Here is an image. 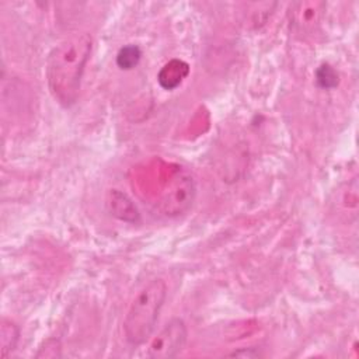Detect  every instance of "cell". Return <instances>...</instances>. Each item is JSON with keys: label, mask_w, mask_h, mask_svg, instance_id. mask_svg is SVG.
I'll return each mask as SVG.
<instances>
[{"label": "cell", "mask_w": 359, "mask_h": 359, "mask_svg": "<svg viewBox=\"0 0 359 359\" xmlns=\"http://www.w3.org/2000/svg\"><path fill=\"white\" fill-rule=\"evenodd\" d=\"M93 49V38L77 32L59 42L46 59V81L53 98L63 107L76 102L84 67Z\"/></svg>", "instance_id": "cell-1"}, {"label": "cell", "mask_w": 359, "mask_h": 359, "mask_svg": "<svg viewBox=\"0 0 359 359\" xmlns=\"http://www.w3.org/2000/svg\"><path fill=\"white\" fill-rule=\"evenodd\" d=\"M165 296L167 286L163 279H153L135 296L123 320V332L128 342L140 345L149 339Z\"/></svg>", "instance_id": "cell-2"}, {"label": "cell", "mask_w": 359, "mask_h": 359, "mask_svg": "<svg viewBox=\"0 0 359 359\" xmlns=\"http://www.w3.org/2000/svg\"><path fill=\"white\" fill-rule=\"evenodd\" d=\"M187 325L181 318H171L150 341L147 356L156 359L174 358L185 345Z\"/></svg>", "instance_id": "cell-3"}, {"label": "cell", "mask_w": 359, "mask_h": 359, "mask_svg": "<svg viewBox=\"0 0 359 359\" xmlns=\"http://www.w3.org/2000/svg\"><path fill=\"white\" fill-rule=\"evenodd\" d=\"M195 196V184L194 180L185 174L180 172L174 175L168 191H165L163 199V209L167 215H178L187 210Z\"/></svg>", "instance_id": "cell-4"}, {"label": "cell", "mask_w": 359, "mask_h": 359, "mask_svg": "<svg viewBox=\"0 0 359 359\" xmlns=\"http://www.w3.org/2000/svg\"><path fill=\"white\" fill-rule=\"evenodd\" d=\"M323 7L324 4L317 1L296 3L289 11L292 25L300 32L313 31L321 20Z\"/></svg>", "instance_id": "cell-5"}, {"label": "cell", "mask_w": 359, "mask_h": 359, "mask_svg": "<svg viewBox=\"0 0 359 359\" xmlns=\"http://www.w3.org/2000/svg\"><path fill=\"white\" fill-rule=\"evenodd\" d=\"M189 74V66L181 59L168 60L157 73V81L164 90H175Z\"/></svg>", "instance_id": "cell-6"}, {"label": "cell", "mask_w": 359, "mask_h": 359, "mask_svg": "<svg viewBox=\"0 0 359 359\" xmlns=\"http://www.w3.org/2000/svg\"><path fill=\"white\" fill-rule=\"evenodd\" d=\"M108 205H109V209L114 213V216H116L118 219H121L123 222L133 223L139 219V212H137L136 206L132 203V201L125 194H122L119 191H112L109 194Z\"/></svg>", "instance_id": "cell-7"}, {"label": "cell", "mask_w": 359, "mask_h": 359, "mask_svg": "<svg viewBox=\"0 0 359 359\" xmlns=\"http://www.w3.org/2000/svg\"><path fill=\"white\" fill-rule=\"evenodd\" d=\"M18 338H20L18 327L8 320H1V325H0V355H1V358L8 356V353L15 349V346L18 344Z\"/></svg>", "instance_id": "cell-8"}, {"label": "cell", "mask_w": 359, "mask_h": 359, "mask_svg": "<svg viewBox=\"0 0 359 359\" xmlns=\"http://www.w3.org/2000/svg\"><path fill=\"white\" fill-rule=\"evenodd\" d=\"M142 57V52L139 46L136 45H125L119 49L116 55V65L122 70H130L135 66H137L139 60Z\"/></svg>", "instance_id": "cell-9"}, {"label": "cell", "mask_w": 359, "mask_h": 359, "mask_svg": "<svg viewBox=\"0 0 359 359\" xmlns=\"http://www.w3.org/2000/svg\"><path fill=\"white\" fill-rule=\"evenodd\" d=\"M316 81L321 88L331 90L338 86V73L332 66L324 63L316 70Z\"/></svg>", "instance_id": "cell-10"}, {"label": "cell", "mask_w": 359, "mask_h": 359, "mask_svg": "<svg viewBox=\"0 0 359 359\" xmlns=\"http://www.w3.org/2000/svg\"><path fill=\"white\" fill-rule=\"evenodd\" d=\"M60 342L57 339H46L36 352V358H59L60 356Z\"/></svg>", "instance_id": "cell-11"}]
</instances>
